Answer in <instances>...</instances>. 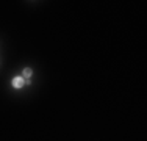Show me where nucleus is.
Wrapping results in <instances>:
<instances>
[{
  "instance_id": "1",
  "label": "nucleus",
  "mask_w": 147,
  "mask_h": 141,
  "mask_svg": "<svg viewBox=\"0 0 147 141\" xmlns=\"http://www.w3.org/2000/svg\"><path fill=\"white\" fill-rule=\"evenodd\" d=\"M24 83H25L24 77H14V79H13V82H11V85L16 88V89H20V88L24 86Z\"/></svg>"
},
{
  "instance_id": "2",
  "label": "nucleus",
  "mask_w": 147,
  "mask_h": 141,
  "mask_svg": "<svg viewBox=\"0 0 147 141\" xmlns=\"http://www.w3.org/2000/svg\"><path fill=\"white\" fill-rule=\"evenodd\" d=\"M31 72H33V70H31L30 68H25V69L22 70V75H24V79H30Z\"/></svg>"
}]
</instances>
